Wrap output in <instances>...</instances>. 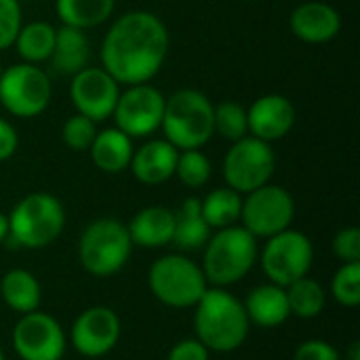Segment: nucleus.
<instances>
[{"instance_id": "nucleus-1", "label": "nucleus", "mask_w": 360, "mask_h": 360, "mask_svg": "<svg viewBox=\"0 0 360 360\" xmlns=\"http://www.w3.org/2000/svg\"><path fill=\"white\" fill-rule=\"evenodd\" d=\"M169 53V30L150 11L120 15L101 42V68L118 84L150 82Z\"/></svg>"}, {"instance_id": "nucleus-2", "label": "nucleus", "mask_w": 360, "mask_h": 360, "mask_svg": "<svg viewBox=\"0 0 360 360\" xmlns=\"http://www.w3.org/2000/svg\"><path fill=\"white\" fill-rule=\"evenodd\" d=\"M194 331L209 352L230 354L245 346L251 323L236 295L221 287H209L194 306Z\"/></svg>"}, {"instance_id": "nucleus-3", "label": "nucleus", "mask_w": 360, "mask_h": 360, "mask_svg": "<svg viewBox=\"0 0 360 360\" xmlns=\"http://www.w3.org/2000/svg\"><path fill=\"white\" fill-rule=\"evenodd\" d=\"M257 238L243 226L215 230L202 247V272L209 287H230L240 283L257 264Z\"/></svg>"}, {"instance_id": "nucleus-4", "label": "nucleus", "mask_w": 360, "mask_h": 360, "mask_svg": "<svg viewBox=\"0 0 360 360\" xmlns=\"http://www.w3.org/2000/svg\"><path fill=\"white\" fill-rule=\"evenodd\" d=\"M160 129L165 139L181 150H200L213 133V103L196 89H179L165 99Z\"/></svg>"}, {"instance_id": "nucleus-5", "label": "nucleus", "mask_w": 360, "mask_h": 360, "mask_svg": "<svg viewBox=\"0 0 360 360\" xmlns=\"http://www.w3.org/2000/svg\"><path fill=\"white\" fill-rule=\"evenodd\" d=\"M8 217V238L23 249H44L53 245L65 228V209L49 192L23 196Z\"/></svg>"}, {"instance_id": "nucleus-6", "label": "nucleus", "mask_w": 360, "mask_h": 360, "mask_svg": "<svg viewBox=\"0 0 360 360\" xmlns=\"http://www.w3.org/2000/svg\"><path fill=\"white\" fill-rule=\"evenodd\" d=\"M150 293L167 308L190 310L194 308L209 283L202 268L184 253H169L158 257L148 270Z\"/></svg>"}, {"instance_id": "nucleus-7", "label": "nucleus", "mask_w": 360, "mask_h": 360, "mask_svg": "<svg viewBox=\"0 0 360 360\" xmlns=\"http://www.w3.org/2000/svg\"><path fill=\"white\" fill-rule=\"evenodd\" d=\"M133 251L129 230L114 217H101L91 221L78 240L80 266L95 278H108L118 274Z\"/></svg>"}, {"instance_id": "nucleus-8", "label": "nucleus", "mask_w": 360, "mask_h": 360, "mask_svg": "<svg viewBox=\"0 0 360 360\" xmlns=\"http://www.w3.org/2000/svg\"><path fill=\"white\" fill-rule=\"evenodd\" d=\"M257 259L268 283L289 287L310 274L314 264V245L304 232L289 228L266 238Z\"/></svg>"}, {"instance_id": "nucleus-9", "label": "nucleus", "mask_w": 360, "mask_h": 360, "mask_svg": "<svg viewBox=\"0 0 360 360\" xmlns=\"http://www.w3.org/2000/svg\"><path fill=\"white\" fill-rule=\"evenodd\" d=\"M49 74L34 63H15L0 74V105L17 118H34L51 103Z\"/></svg>"}, {"instance_id": "nucleus-10", "label": "nucleus", "mask_w": 360, "mask_h": 360, "mask_svg": "<svg viewBox=\"0 0 360 360\" xmlns=\"http://www.w3.org/2000/svg\"><path fill=\"white\" fill-rule=\"evenodd\" d=\"M276 169V156L268 141L253 135H245L234 141L224 158V179L226 186L238 194H249L266 184H270Z\"/></svg>"}, {"instance_id": "nucleus-11", "label": "nucleus", "mask_w": 360, "mask_h": 360, "mask_svg": "<svg viewBox=\"0 0 360 360\" xmlns=\"http://www.w3.org/2000/svg\"><path fill=\"white\" fill-rule=\"evenodd\" d=\"M295 219V200L283 186L266 184L243 198L240 226L257 240L289 230Z\"/></svg>"}, {"instance_id": "nucleus-12", "label": "nucleus", "mask_w": 360, "mask_h": 360, "mask_svg": "<svg viewBox=\"0 0 360 360\" xmlns=\"http://www.w3.org/2000/svg\"><path fill=\"white\" fill-rule=\"evenodd\" d=\"M11 344L21 360H61L68 348V335L55 316L36 310L19 316L11 333Z\"/></svg>"}, {"instance_id": "nucleus-13", "label": "nucleus", "mask_w": 360, "mask_h": 360, "mask_svg": "<svg viewBox=\"0 0 360 360\" xmlns=\"http://www.w3.org/2000/svg\"><path fill=\"white\" fill-rule=\"evenodd\" d=\"M165 99L167 97L150 82L129 84L124 91H120L118 101L114 105V127L131 139L156 133L162 122Z\"/></svg>"}, {"instance_id": "nucleus-14", "label": "nucleus", "mask_w": 360, "mask_h": 360, "mask_svg": "<svg viewBox=\"0 0 360 360\" xmlns=\"http://www.w3.org/2000/svg\"><path fill=\"white\" fill-rule=\"evenodd\" d=\"M122 335L120 316L108 306H91L82 310L70 327V344L84 359H101L110 354Z\"/></svg>"}, {"instance_id": "nucleus-15", "label": "nucleus", "mask_w": 360, "mask_h": 360, "mask_svg": "<svg viewBox=\"0 0 360 360\" xmlns=\"http://www.w3.org/2000/svg\"><path fill=\"white\" fill-rule=\"evenodd\" d=\"M120 95V84L103 68H84L72 76L70 99L78 114L93 122H103L112 116Z\"/></svg>"}, {"instance_id": "nucleus-16", "label": "nucleus", "mask_w": 360, "mask_h": 360, "mask_svg": "<svg viewBox=\"0 0 360 360\" xmlns=\"http://www.w3.org/2000/svg\"><path fill=\"white\" fill-rule=\"evenodd\" d=\"M247 124L249 135L268 143L278 141L289 135L295 124V105L289 97L278 93L262 95L247 110Z\"/></svg>"}, {"instance_id": "nucleus-17", "label": "nucleus", "mask_w": 360, "mask_h": 360, "mask_svg": "<svg viewBox=\"0 0 360 360\" xmlns=\"http://www.w3.org/2000/svg\"><path fill=\"white\" fill-rule=\"evenodd\" d=\"M291 32L308 44H325L333 40L342 30L340 13L321 0H308L295 6L289 19Z\"/></svg>"}, {"instance_id": "nucleus-18", "label": "nucleus", "mask_w": 360, "mask_h": 360, "mask_svg": "<svg viewBox=\"0 0 360 360\" xmlns=\"http://www.w3.org/2000/svg\"><path fill=\"white\" fill-rule=\"evenodd\" d=\"M179 150L167 139H148L141 148L133 150L131 173L143 186H160L175 175Z\"/></svg>"}, {"instance_id": "nucleus-19", "label": "nucleus", "mask_w": 360, "mask_h": 360, "mask_svg": "<svg viewBox=\"0 0 360 360\" xmlns=\"http://www.w3.org/2000/svg\"><path fill=\"white\" fill-rule=\"evenodd\" d=\"M133 247L141 249H162L173 243L175 232V211L152 205L137 211L127 224Z\"/></svg>"}, {"instance_id": "nucleus-20", "label": "nucleus", "mask_w": 360, "mask_h": 360, "mask_svg": "<svg viewBox=\"0 0 360 360\" xmlns=\"http://www.w3.org/2000/svg\"><path fill=\"white\" fill-rule=\"evenodd\" d=\"M243 306L249 323L262 329H276L291 316L285 287H278L274 283L253 287L247 293Z\"/></svg>"}, {"instance_id": "nucleus-21", "label": "nucleus", "mask_w": 360, "mask_h": 360, "mask_svg": "<svg viewBox=\"0 0 360 360\" xmlns=\"http://www.w3.org/2000/svg\"><path fill=\"white\" fill-rule=\"evenodd\" d=\"M91 46L84 30L61 25L55 34V46L49 57L51 70L61 76H74L89 65Z\"/></svg>"}, {"instance_id": "nucleus-22", "label": "nucleus", "mask_w": 360, "mask_h": 360, "mask_svg": "<svg viewBox=\"0 0 360 360\" xmlns=\"http://www.w3.org/2000/svg\"><path fill=\"white\" fill-rule=\"evenodd\" d=\"M89 150H91V160L99 171L108 175H118L129 169L135 148L129 135H124L116 127H110L97 131Z\"/></svg>"}, {"instance_id": "nucleus-23", "label": "nucleus", "mask_w": 360, "mask_h": 360, "mask_svg": "<svg viewBox=\"0 0 360 360\" xmlns=\"http://www.w3.org/2000/svg\"><path fill=\"white\" fill-rule=\"evenodd\" d=\"M0 297L13 312L21 316L40 310L42 287L30 270L13 268L0 278Z\"/></svg>"}, {"instance_id": "nucleus-24", "label": "nucleus", "mask_w": 360, "mask_h": 360, "mask_svg": "<svg viewBox=\"0 0 360 360\" xmlns=\"http://www.w3.org/2000/svg\"><path fill=\"white\" fill-rule=\"evenodd\" d=\"M213 230L200 213V198H186L175 211L173 243L181 251H198L207 245Z\"/></svg>"}, {"instance_id": "nucleus-25", "label": "nucleus", "mask_w": 360, "mask_h": 360, "mask_svg": "<svg viewBox=\"0 0 360 360\" xmlns=\"http://www.w3.org/2000/svg\"><path fill=\"white\" fill-rule=\"evenodd\" d=\"M116 0H55L57 17L63 25L89 30L105 23L114 13Z\"/></svg>"}, {"instance_id": "nucleus-26", "label": "nucleus", "mask_w": 360, "mask_h": 360, "mask_svg": "<svg viewBox=\"0 0 360 360\" xmlns=\"http://www.w3.org/2000/svg\"><path fill=\"white\" fill-rule=\"evenodd\" d=\"M55 34L57 27H53L46 21H30L21 25L13 46L17 49V55L23 59V63L40 65L42 61H49L53 46H55Z\"/></svg>"}, {"instance_id": "nucleus-27", "label": "nucleus", "mask_w": 360, "mask_h": 360, "mask_svg": "<svg viewBox=\"0 0 360 360\" xmlns=\"http://www.w3.org/2000/svg\"><path fill=\"white\" fill-rule=\"evenodd\" d=\"M240 209H243V194H238L228 186L211 190L200 200V213L211 230L236 226L240 221Z\"/></svg>"}, {"instance_id": "nucleus-28", "label": "nucleus", "mask_w": 360, "mask_h": 360, "mask_svg": "<svg viewBox=\"0 0 360 360\" xmlns=\"http://www.w3.org/2000/svg\"><path fill=\"white\" fill-rule=\"evenodd\" d=\"M285 293H287L291 316H297L302 321H312L321 316L327 306L325 287L319 281L310 278V274L285 287Z\"/></svg>"}, {"instance_id": "nucleus-29", "label": "nucleus", "mask_w": 360, "mask_h": 360, "mask_svg": "<svg viewBox=\"0 0 360 360\" xmlns=\"http://www.w3.org/2000/svg\"><path fill=\"white\" fill-rule=\"evenodd\" d=\"M213 133L232 143L249 135L247 110L238 101H221L213 105Z\"/></svg>"}, {"instance_id": "nucleus-30", "label": "nucleus", "mask_w": 360, "mask_h": 360, "mask_svg": "<svg viewBox=\"0 0 360 360\" xmlns=\"http://www.w3.org/2000/svg\"><path fill=\"white\" fill-rule=\"evenodd\" d=\"M175 175L186 188L198 190L211 179V160L200 150H181L177 156Z\"/></svg>"}, {"instance_id": "nucleus-31", "label": "nucleus", "mask_w": 360, "mask_h": 360, "mask_svg": "<svg viewBox=\"0 0 360 360\" xmlns=\"http://www.w3.org/2000/svg\"><path fill=\"white\" fill-rule=\"evenodd\" d=\"M331 295L344 308L360 304V262L342 264L331 278Z\"/></svg>"}, {"instance_id": "nucleus-32", "label": "nucleus", "mask_w": 360, "mask_h": 360, "mask_svg": "<svg viewBox=\"0 0 360 360\" xmlns=\"http://www.w3.org/2000/svg\"><path fill=\"white\" fill-rule=\"evenodd\" d=\"M97 135V129H95V122L82 114H74L70 116L65 122H63V129H61V137H63V143L70 148V150H76V152H84L91 148L93 139Z\"/></svg>"}, {"instance_id": "nucleus-33", "label": "nucleus", "mask_w": 360, "mask_h": 360, "mask_svg": "<svg viewBox=\"0 0 360 360\" xmlns=\"http://www.w3.org/2000/svg\"><path fill=\"white\" fill-rule=\"evenodd\" d=\"M23 25L19 0H0V51L13 46Z\"/></svg>"}, {"instance_id": "nucleus-34", "label": "nucleus", "mask_w": 360, "mask_h": 360, "mask_svg": "<svg viewBox=\"0 0 360 360\" xmlns=\"http://www.w3.org/2000/svg\"><path fill=\"white\" fill-rule=\"evenodd\" d=\"M333 255L342 262V264H352L360 262V230L359 228H344L333 236L331 243Z\"/></svg>"}, {"instance_id": "nucleus-35", "label": "nucleus", "mask_w": 360, "mask_h": 360, "mask_svg": "<svg viewBox=\"0 0 360 360\" xmlns=\"http://www.w3.org/2000/svg\"><path fill=\"white\" fill-rule=\"evenodd\" d=\"M293 360H342V354L325 340H306L295 348Z\"/></svg>"}, {"instance_id": "nucleus-36", "label": "nucleus", "mask_w": 360, "mask_h": 360, "mask_svg": "<svg viewBox=\"0 0 360 360\" xmlns=\"http://www.w3.org/2000/svg\"><path fill=\"white\" fill-rule=\"evenodd\" d=\"M167 360H211V352L196 338H186L169 350Z\"/></svg>"}, {"instance_id": "nucleus-37", "label": "nucleus", "mask_w": 360, "mask_h": 360, "mask_svg": "<svg viewBox=\"0 0 360 360\" xmlns=\"http://www.w3.org/2000/svg\"><path fill=\"white\" fill-rule=\"evenodd\" d=\"M17 148H19V135L15 127L8 120L0 118V162L8 160L17 152Z\"/></svg>"}, {"instance_id": "nucleus-38", "label": "nucleus", "mask_w": 360, "mask_h": 360, "mask_svg": "<svg viewBox=\"0 0 360 360\" xmlns=\"http://www.w3.org/2000/svg\"><path fill=\"white\" fill-rule=\"evenodd\" d=\"M8 238V217L0 211V245Z\"/></svg>"}, {"instance_id": "nucleus-39", "label": "nucleus", "mask_w": 360, "mask_h": 360, "mask_svg": "<svg viewBox=\"0 0 360 360\" xmlns=\"http://www.w3.org/2000/svg\"><path fill=\"white\" fill-rule=\"evenodd\" d=\"M348 360H360L359 342H356V344H352V348H350V354H348Z\"/></svg>"}, {"instance_id": "nucleus-40", "label": "nucleus", "mask_w": 360, "mask_h": 360, "mask_svg": "<svg viewBox=\"0 0 360 360\" xmlns=\"http://www.w3.org/2000/svg\"><path fill=\"white\" fill-rule=\"evenodd\" d=\"M0 360H6V356H4V350H2V346H0Z\"/></svg>"}, {"instance_id": "nucleus-41", "label": "nucleus", "mask_w": 360, "mask_h": 360, "mask_svg": "<svg viewBox=\"0 0 360 360\" xmlns=\"http://www.w3.org/2000/svg\"><path fill=\"white\" fill-rule=\"evenodd\" d=\"M0 74H2V65H0Z\"/></svg>"}]
</instances>
